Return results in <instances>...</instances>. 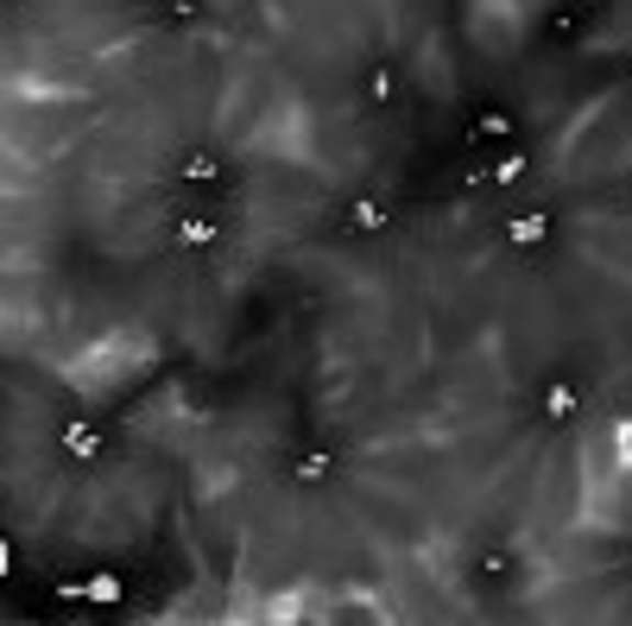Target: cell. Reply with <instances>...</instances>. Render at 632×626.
Wrapping results in <instances>:
<instances>
[{
    "mask_svg": "<svg viewBox=\"0 0 632 626\" xmlns=\"http://www.w3.org/2000/svg\"><path fill=\"white\" fill-rule=\"evenodd\" d=\"M171 234H177V248H184V253H202V248H215V241H222V216H215L209 202H177Z\"/></svg>",
    "mask_w": 632,
    "mask_h": 626,
    "instance_id": "1",
    "label": "cell"
},
{
    "mask_svg": "<svg viewBox=\"0 0 632 626\" xmlns=\"http://www.w3.org/2000/svg\"><path fill=\"white\" fill-rule=\"evenodd\" d=\"M607 7H613V0H563V7L551 13V25H544V32H551V45H576V39H588Z\"/></svg>",
    "mask_w": 632,
    "mask_h": 626,
    "instance_id": "2",
    "label": "cell"
},
{
    "mask_svg": "<svg viewBox=\"0 0 632 626\" xmlns=\"http://www.w3.org/2000/svg\"><path fill=\"white\" fill-rule=\"evenodd\" d=\"M512 133H519V121L506 114L500 101H480L475 121H468V146H512Z\"/></svg>",
    "mask_w": 632,
    "mask_h": 626,
    "instance_id": "3",
    "label": "cell"
},
{
    "mask_svg": "<svg viewBox=\"0 0 632 626\" xmlns=\"http://www.w3.org/2000/svg\"><path fill=\"white\" fill-rule=\"evenodd\" d=\"M581 405H588V399H581L576 380H551V386L537 393V418H544V425H576Z\"/></svg>",
    "mask_w": 632,
    "mask_h": 626,
    "instance_id": "4",
    "label": "cell"
},
{
    "mask_svg": "<svg viewBox=\"0 0 632 626\" xmlns=\"http://www.w3.org/2000/svg\"><path fill=\"white\" fill-rule=\"evenodd\" d=\"M64 455H70V462H101V455H108V437H101L96 418H70V425H64Z\"/></svg>",
    "mask_w": 632,
    "mask_h": 626,
    "instance_id": "5",
    "label": "cell"
},
{
    "mask_svg": "<svg viewBox=\"0 0 632 626\" xmlns=\"http://www.w3.org/2000/svg\"><path fill=\"white\" fill-rule=\"evenodd\" d=\"M506 234H512V253H537L544 234H551V216H544V209H519V216L506 222Z\"/></svg>",
    "mask_w": 632,
    "mask_h": 626,
    "instance_id": "6",
    "label": "cell"
},
{
    "mask_svg": "<svg viewBox=\"0 0 632 626\" xmlns=\"http://www.w3.org/2000/svg\"><path fill=\"white\" fill-rule=\"evenodd\" d=\"M386 228H392V202H379V197L348 202V234H386Z\"/></svg>",
    "mask_w": 632,
    "mask_h": 626,
    "instance_id": "7",
    "label": "cell"
},
{
    "mask_svg": "<svg viewBox=\"0 0 632 626\" xmlns=\"http://www.w3.org/2000/svg\"><path fill=\"white\" fill-rule=\"evenodd\" d=\"M177 177H184V184H222V158L209 146H184L177 152Z\"/></svg>",
    "mask_w": 632,
    "mask_h": 626,
    "instance_id": "8",
    "label": "cell"
},
{
    "mask_svg": "<svg viewBox=\"0 0 632 626\" xmlns=\"http://www.w3.org/2000/svg\"><path fill=\"white\" fill-rule=\"evenodd\" d=\"M361 96L374 101V108H392V101L404 96V89H399V70H392V64H374V70H367V83H361Z\"/></svg>",
    "mask_w": 632,
    "mask_h": 626,
    "instance_id": "9",
    "label": "cell"
},
{
    "mask_svg": "<svg viewBox=\"0 0 632 626\" xmlns=\"http://www.w3.org/2000/svg\"><path fill=\"white\" fill-rule=\"evenodd\" d=\"M329 475H335V455H323V450L291 455V481H298V487H323Z\"/></svg>",
    "mask_w": 632,
    "mask_h": 626,
    "instance_id": "10",
    "label": "cell"
},
{
    "mask_svg": "<svg viewBox=\"0 0 632 626\" xmlns=\"http://www.w3.org/2000/svg\"><path fill=\"white\" fill-rule=\"evenodd\" d=\"M209 13V0H158V20L165 25H197Z\"/></svg>",
    "mask_w": 632,
    "mask_h": 626,
    "instance_id": "11",
    "label": "cell"
},
{
    "mask_svg": "<svg viewBox=\"0 0 632 626\" xmlns=\"http://www.w3.org/2000/svg\"><path fill=\"white\" fill-rule=\"evenodd\" d=\"M519 177H525V152L494 146V184H519Z\"/></svg>",
    "mask_w": 632,
    "mask_h": 626,
    "instance_id": "12",
    "label": "cell"
},
{
    "mask_svg": "<svg viewBox=\"0 0 632 626\" xmlns=\"http://www.w3.org/2000/svg\"><path fill=\"white\" fill-rule=\"evenodd\" d=\"M475 576L480 582H506V576H512V557H506V551H480L475 557Z\"/></svg>",
    "mask_w": 632,
    "mask_h": 626,
    "instance_id": "13",
    "label": "cell"
},
{
    "mask_svg": "<svg viewBox=\"0 0 632 626\" xmlns=\"http://www.w3.org/2000/svg\"><path fill=\"white\" fill-rule=\"evenodd\" d=\"M613 443H620V450L632 455V418H620V425H613Z\"/></svg>",
    "mask_w": 632,
    "mask_h": 626,
    "instance_id": "14",
    "label": "cell"
}]
</instances>
